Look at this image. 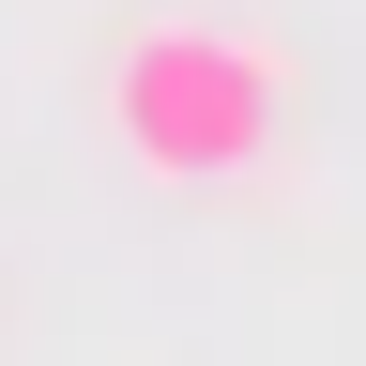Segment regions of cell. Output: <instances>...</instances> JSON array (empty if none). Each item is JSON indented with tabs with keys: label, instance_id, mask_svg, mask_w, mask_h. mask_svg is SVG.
Returning a JSON list of instances; mask_svg holds the SVG:
<instances>
[{
	"label": "cell",
	"instance_id": "obj_1",
	"mask_svg": "<svg viewBox=\"0 0 366 366\" xmlns=\"http://www.w3.org/2000/svg\"><path fill=\"white\" fill-rule=\"evenodd\" d=\"M274 122H290V61H274L259 31L153 16V31H122V61H107V137H122L153 183H229V168H259Z\"/></svg>",
	"mask_w": 366,
	"mask_h": 366
}]
</instances>
